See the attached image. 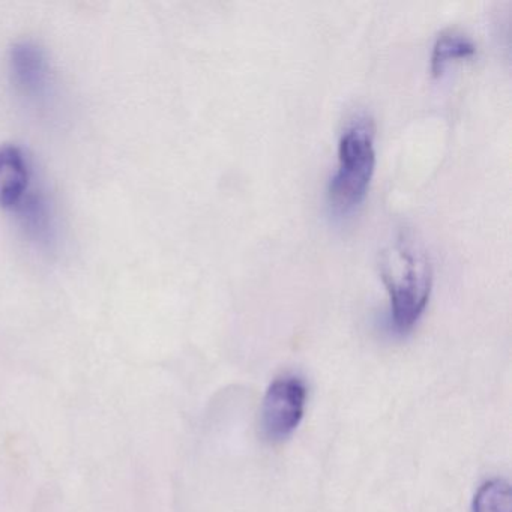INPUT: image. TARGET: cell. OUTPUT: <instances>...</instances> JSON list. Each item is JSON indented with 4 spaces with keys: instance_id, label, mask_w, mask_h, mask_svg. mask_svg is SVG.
<instances>
[{
    "instance_id": "6da1fadb",
    "label": "cell",
    "mask_w": 512,
    "mask_h": 512,
    "mask_svg": "<svg viewBox=\"0 0 512 512\" xmlns=\"http://www.w3.org/2000/svg\"><path fill=\"white\" fill-rule=\"evenodd\" d=\"M379 269L391 301L395 328L407 332L418 322L430 299V256L413 233L401 230L380 253Z\"/></svg>"
},
{
    "instance_id": "7a4b0ae2",
    "label": "cell",
    "mask_w": 512,
    "mask_h": 512,
    "mask_svg": "<svg viewBox=\"0 0 512 512\" xmlns=\"http://www.w3.org/2000/svg\"><path fill=\"white\" fill-rule=\"evenodd\" d=\"M376 125L370 113H355L338 142V166L328 185L334 212L349 214L361 205L376 169Z\"/></svg>"
},
{
    "instance_id": "3957f363",
    "label": "cell",
    "mask_w": 512,
    "mask_h": 512,
    "mask_svg": "<svg viewBox=\"0 0 512 512\" xmlns=\"http://www.w3.org/2000/svg\"><path fill=\"white\" fill-rule=\"evenodd\" d=\"M10 73L14 86L32 106L47 109L55 98L52 65L35 41L20 40L10 49Z\"/></svg>"
},
{
    "instance_id": "277c9868",
    "label": "cell",
    "mask_w": 512,
    "mask_h": 512,
    "mask_svg": "<svg viewBox=\"0 0 512 512\" xmlns=\"http://www.w3.org/2000/svg\"><path fill=\"white\" fill-rule=\"evenodd\" d=\"M307 386L296 376L278 377L269 386L262 406L263 434L272 442L287 439L301 424Z\"/></svg>"
},
{
    "instance_id": "5b68a950",
    "label": "cell",
    "mask_w": 512,
    "mask_h": 512,
    "mask_svg": "<svg viewBox=\"0 0 512 512\" xmlns=\"http://www.w3.org/2000/svg\"><path fill=\"white\" fill-rule=\"evenodd\" d=\"M40 182L32 158L22 146L0 145V208L14 214Z\"/></svg>"
},
{
    "instance_id": "8992f818",
    "label": "cell",
    "mask_w": 512,
    "mask_h": 512,
    "mask_svg": "<svg viewBox=\"0 0 512 512\" xmlns=\"http://www.w3.org/2000/svg\"><path fill=\"white\" fill-rule=\"evenodd\" d=\"M476 46L472 38L457 29H446L437 37L431 52V73L439 76L452 59L469 58L475 55Z\"/></svg>"
},
{
    "instance_id": "52a82bcc",
    "label": "cell",
    "mask_w": 512,
    "mask_h": 512,
    "mask_svg": "<svg viewBox=\"0 0 512 512\" xmlns=\"http://www.w3.org/2000/svg\"><path fill=\"white\" fill-rule=\"evenodd\" d=\"M473 512H512L511 487L505 479L484 482L473 499Z\"/></svg>"
}]
</instances>
